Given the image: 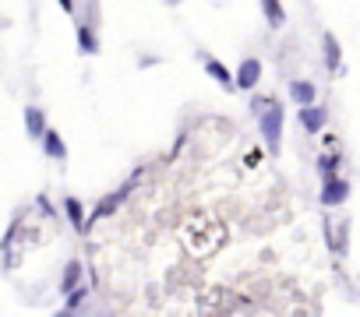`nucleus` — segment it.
<instances>
[{"label": "nucleus", "instance_id": "obj_2", "mask_svg": "<svg viewBox=\"0 0 360 317\" xmlns=\"http://www.w3.org/2000/svg\"><path fill=\"white\" fill-rule=\"evenodd\" d=\"M258 78H262V64H258V60H244V64H240V78H237V85H240V88H251Z\"/></svg>", "mask_w": 360, "mask_h": 317}, {"label": "nucleus", "instance_id": "obj_7", "mask_svg": "<svg viewBox=\"0 0 360 317\" xmlns=\"http://www.w3.org/2000/svg\"><path fill=\"white\" fill-rule=\"evenodd\" d=\"M25 123L32 127V134H46V127H43V113H39V109H29V113H25Z\"/></svg>", "mask_w": 360, "mask_h": 317}, {"label": "nucleus", "instance_id": "obj_8", "mask_svg": "<svg viewBox=\"0 0 360 317\" xmlns=\"http://www.w3.org/2000/svg\"><path fill=\"white\" fill-rule=\"evenodd\" d=\"M46 151H50V155H57V158H64V141H60L53 130H46Z\"/></svg>", "mask_w": 360, "mask_h": 317}, {"label": "nucleus", "instance_id": "obj_10", "mask_svg": "<svg viewBox=\"0 0 360 317\" xmlns=\"http://www.w3.org/2000/svg\"><path fill=\"white\" fill-rule=\"evenodd\" d=\"M209 74L219 81V85H230V71L223 67V64H216V60H209Z\"/></svg>", "mask_w": 360, "mask_h": 317}, {"label": "nucleus", "instance_id": "obj_4", "mask_svg": "<svg viewBox=\"0 0 360 317\" xmlns=\"http://www.w3.org/2000/svg\"><path fill=\"white\" fill-rule=\"evenodd\" d=\"M290 95H293L297 102L307 106V102H314V85H307V81H293V85H290Z\"/></svg>", "mask_w": 360, "mask_h": 317}, {"label": "nucleus", "instance_id": "obj_12", "mask_svg": "<svg viewBox=\"0 0 360 317\" xmlns=\"http://www.w3.org/2000/svg\"><path fill=\"white\" fill-rule=\"evenodd\" d=\"M68 212H71V222H75V226H78V229H82V226H85V222H82V208H78V201H75V198H71V201H68Z\"/></svg>", "mask_w": 360, "mask_h": 317}, {"label": "nucleus", "instance_id": "obj_11", "mask_svg": "<svg viewBox=\"0 0 360 317\" xmlns=\"http://www.w3.org/2000/svg\"><path fill=\"white\" fill-rule=\"evenodd\" d=\"M78 39H82V50H85V53H96V50H99V46H96V39H92V32H89V29H82V32H78Z\"/></svg>", "mask_w": 360, "mask_h": 317}, {"label": "nucleus", "instance_id": "obj_13", "mask_svg": "<svg viewBox=\"0 0 360 317\" xmlns=\"http://www.w3.org/2000/svg\"><path fill=\"white\" fill-rule=\"evenodd\" d=\"M78 271H82L78 264H68V275H64V289H71V285L78 282Z\"/></svg>", "mask_w": 360, "mask_h": 317}, {"label": "nucleus", "instance_id": "obj_3", "mask_svg": "<svg viewBox=\"0 0 360 317\" xmlns=\"http://www.w3.org/2000/svg\"><path fill=\"white\" fill-rule=\"evenodd\" d=\"M262 8H265V18H269V25H272V29H279V25L286 22V15H283V4H279V0H262Z\"/></svg>", "mask_w": 360, "mask_h": 317}, {"label": "nucleus", "instance_id": "obj_1", "mask_svg": "<svg viewBox=\"0 0 360 317\" xmlns=\"http://www.w3.org/2000/svg\"><path fill=\"white\" fill-rule=\"evenodd\" d=\"M279 127H283V106H269L265 116H262V134H265L272 151L279 148Z\"/></svg>", "mask_w": 360, "mask_h": 317}, {"label": "nucleus", "instance_id": "obj_9", "mask_svg": "<svg viewBox=\"0 0 360 317\" xmlns=\"http://www.w3.org/2000/svg\"><path fill=\"white\" fill-rule=\"evenodd\" d=\"M325 57H328V67L335 71V64H339V46H335L332 36H325Z\"/></svg>", "mask_w": 360, "mask_h": 317}, {"label": "nucleus", "instance_id": "obj_5", "mask_svg": "<svg viewBox=\"0 0 360 317\" xmlns=\"http://www.w3.org/2000/svg\"><path fill=\"white\" fill-rule=\"evenodd\" d=\"M346 198V184L342 180H328V191H325V205H335Z\"/></svg>", "mask_w": 360, "mask_h": 317}, {"label": "nucleus", "instance_id": "obj_6", "mask_svg": "<svg viewBox=\"0 0 360 317\" xmlns=\"http://www.w3.org/2000/svg\"><path fill=\"white\" fill-rule=\"evenodd\" d=\"M300 120H304V127L318 130V127L325 123V113H321V109H304V113H300Z\"/></svg>", "mask_w": 360, "mask_h": 317}]
</instances>
